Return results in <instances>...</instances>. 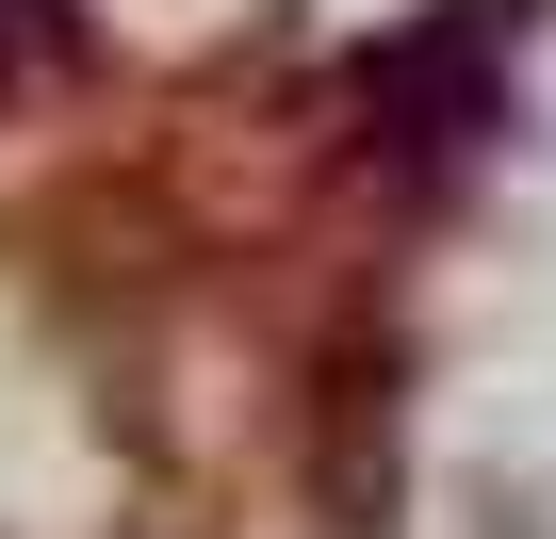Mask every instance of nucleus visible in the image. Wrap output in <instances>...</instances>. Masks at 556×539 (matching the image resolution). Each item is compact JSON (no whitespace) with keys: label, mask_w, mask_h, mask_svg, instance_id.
<instances>
[{"label":"nucleus","mask_w":556,"mask_h":539,"mask_svg":"<svg viewBox=\"0 0 556 539\" xmlns=\"http://www.w3.org/2000/svg\"><path fill=\"white\" fill-rule=\"evenodd\" d=\"M83 50V0H0V99H17V82H50Z\"/></svg>","instance_id":"1"}]
</instances>
